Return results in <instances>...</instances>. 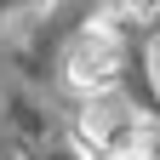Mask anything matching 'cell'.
Masks as SVG:
<instances>
[{
	"label": "cell",
	"mask_w": 160,
	"mask_h": 160,
	"mask_svg": "<svg viewBox=\"0 0 160 160\" xmlns=\"http://www.w3.org/2000/svg\"><path fill=\"white\" fill-rule=\"evenodd\" d=\"M80 137L103 160H149L154 154V120L114 92H92V103L80 109Z\"/></svg>",
	"instance_id": "obj_1"
},
{
	"label": "cell",
	"mask_w": 160,
	"mask_h": 160,
	"mask_svg": "<svg viewBox=\"0 0 160 160\" xmlns=\"http://www.w3.org/2000/svg\"><path fill=\"white\" fill-rule=\"evenodd\" d=\"M120 57H126V40H120L114 23H92L69 40V57H63V74L74 92H109L120 80Z\"/></svg>",
	"instance_id": "obj_2"
},
{
	"label": "cell",
	"mask_w": 160,
	"mask_h": 160,
	"mask_svg": "<svg viewBox=\"0 0 160 160\" xmlns=\"http://www.w3.org/2000/svg\"><path fill=\"white\" fill-rule=\"evenodd\" d=\"M120 6H126V12H154L160 0H120Z\"/></svg>",
	"instance_id": "obj_3"
}]
</instances>
